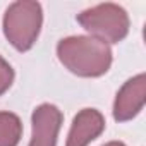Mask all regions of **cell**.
<instances>
[{
	"mask_svg": "<svg viewBox=\"0 0 146 146\" xmlns=\"http://www.w3.org/2000/svg\"><path fill=\"white\" fill-rule=\"evenodd\" d=\"M60 64L81 78H100L112 65V50L93 36H67L57 45Z\"/></svg>",
	"mask_w": 146,
	"mask_h": 146,
	"instance_id": "1",
	"label": "cell"
},
{
	"mask_svg": "<svg viewBox=\"0 0 146 146\" xmlns=\"http://www.w3.org/2000/svg\"><path fill=\"white\" fill-rule=\"evenodd\" d=\"M43 24L41 4L19 0L7 7L4 14V35L7 41L19 52H28L36 43Z\"/></svg>",
	"mask_w": 146,
	"mask_h": 146,
	"instance_id": "2",
	"label": "cell"
},
{
	"mask_svg": "<svg viewBox=\"0 0 146 146\" xmlns=\"http://www.w3.org/2000/svg\"><path fill=\"white\" fill-rule=\"evenodd\" d=\"M78 23L90 33V36L103 43H119L129 33V16L124 7L117 4H98L78 14Z\"/></svg>",
	"mask_w": 146,
	"mask_h": 146,
	"instance_id": "3",
	"label": "cell"
},
{
	"mask_svg": "<svg viewBox=\"0 0 146 146\" xmlns=\"http://www.w3.org/2000/svg\"><path fill=\"white\" fill-rule=\"evenodd\" d=\"M146 102V76L144 72L127 79L117 91L113 102V119L117 122L132 120L144 107Z\"/></svg>",
	"mask_w": 146,
	"mask_h": 146,
	"instance_id": "4",
	"label": "cell"
},
{
	"mask_svg": "<svg viewBox=\"0 0 146 146\" xmlns=\"http://www.w3.org/2000/svg\"><path fill=\"white\" fill-rule=\"evenodd\" d=\"M64 115L58 107L41 103L35 108L31 117V141L29 146H57V137L62 127Z\"/></svg>",
	"mask_w": 146,
	"mask_h": 146,
	"instance_id": "5",
	"label": "cell"
},
{
	"mask_svg": "<svg viewBox=\"0 0 146 146\" xmlns=\"http://www.w3.org/2000/svg\"><path fill=\"white\" fill-rule=\"evenodd\" d=\"M105 131V117L96 108H83L72 120L65 146H88Z\"/></svg>",
	"mask_w": 146,
	"mask_h": 146,
	"instance_id": "6",
	"label": "cell"
},
{
	"mask_svg": "<svg viewBox=\"0 0 146 146\" xmlns=\"http://www.w3.org/2000/svg\"><path fill=\"white\" fill-rule=\"evenodd\" d=\"M21 136V119L12 112H0V146H17Z\"/></svg>",
	"mask_w": 146,
	"mask_h": 146,
	"instance_id": "7",
	"label": "cell"
},
{
	"mask_svg": "<svg viewBox=\"0 0 146 146\" xmlns=\"http://www.w3.org/2000/svg\"><path fill=\"white\" fill-rule=\"evenodd\" d=\"M12 83H14V69L4 57H0V96L9 91Z\"/></svg>",
	"mask_w": 146,
	"mask_h": 146,
	"instance_id": "8",
	"label": "cell"
},
{
	"mask_svg": "<svg viewBox=\"0 0 146 146\" xmlns=\"http://www.w3.org/2000/svg\"><path fill=\"white\" fill-rule=\"evenodd\" d=\"M103 146H125L122 141H110V143H107V144H103Z\"/></svg>",
	"mask_w": 146,
	"mask_h": 146,
	"instance_id": "9",
	"label": "cell"
}]
</instances>
